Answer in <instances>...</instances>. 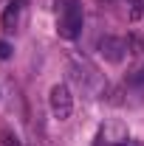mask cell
Instances as JSON below:
<instances>
[{"label":"cell","instance_id":"cell-3","mask_svg":"<svg viewBox=\"0 0 144 146\" xmlns=\"http://www.w3.org/2000/svg\"><path fill=\"white\" fill-rule=\"evenodd\" d=\"M130 138L127 132V124L119 121V118H108L102 127L96 129V138H93V146H122Z\"/></svg>","mask_w":144,"mask_h":146},{"label":"cell","instance_id":"cell-7","mask_svg":"<svg viewBox=\"0 0 144 146\" xmlns=\"http://www.w3.org/2000/svg\"><path fill=\"white\" fill-rule=\"evenodd\" d=\"M127 6H130V20L144 17V0H127Z\"/></svg>","mask_w":144,"mask_h":146},{"label":"cell","instance_id":"cell-5","mask_svg":"<svg viewBox=\"0 0 144 146\" xmlns=\"http://www.w3.org/2000/svg\"><path fill=\"white\" fill-rule=\"evenodd\" d=\"M96 48H99V54L105 56L108 62L119 65L127 56V51H130V39H122V36H102Z\"/></svg>","mask_w":144,"mask_h":146},{"label":"cell","instance_id":"cell-2","mask_svg":"<svg viewBox=\"0 0 144 146\" xmlns=\"http://www.w3.org/2000/svg\"><path fill=\"white\" fill-rule=\"evenodd\" d=\"M57 31L62 39H76L82 34V6H79V0H57Z\"/></svg>","mask_w":144,"mask_h":146},{"label":"cell","instance_id":"cell-8","mask_svg":"<svg viewBox=\"0 0 144 146\" xmlns=\"http://www.w3.org/2000/svg\"><path fill=\"white\" fill-rule=\"evenodd\" d=\"M0 138H3V146H20V138L11 132V129H3V135H0Z\"/></svg>","mask_w":144,"mask_h":146},{"label":"cell","instance_id":"cell-10","mask_svg":"<svg viewBox=\"0 0 144 146\" xmlns=\"http://www.w3.org/2000/svg\"><path fill=\"white\" fill-rule=\"evenodd\" d=\"M122 146H144V143H141V141H133V138H127V141H124Z\"/></svg>","mask_w":144,"mask_h":146},{"label":"cell","instance_id":"cell-9","mask_svg":"<svg viewBox=\"0 0 144 146\" xmlns=\"http://www.w3.org/2000/svg\"><path fill=\"white\" fill-rule=\"evenodd\" d=\"M9 56H11V45L6 39H0V59H9Z\"/></svg>","mask_w":144,"mask_h":146},{"label":"cell","instance_id":"cell-4","mask_svg":"<svg viewBox=\"0 0 144 146\" xmlns=\"http://www.w3.org/2000/svg\"><path fill=\"white\" fill-rule=\"evenodd\" d=\"M48 104H51V112H54L59 121H65L73 112V96L68 84H54L51 93H48Z\"/></svg>","mask_w":144,"mask_h":146},{"label":"cell","instance_id":"cell-6","mask_svg":"<svg viewBox=\"0 0 144 146\" xmlns=\"http://www.w3.org/2000/svg\"><path fill=\"white\" fill-rule=\"evenodd\" d=\"M23 6H26V0H9V6L3 9V17H0V25H3V31H6V34L17 31L20 14H23Z\"/></svg>","mask_w":144,"mask_h":146},{"label":"cell","instance_id":"cell-1","mask_svg":"<svg viewBox=\"0 0 144 146\" xmlns=\"http://www.w3.org/2000/svg\"><path fill=\"white\" fill-rule=\"evenodd\" d=\"M68 76H71V82L82 93H88L90 98H99L105 93V87H108L105 84V76L96 70L85 56H71L68 59Z\"/></svg>","mask_w":144,"mask_h":146}]
</instances>
